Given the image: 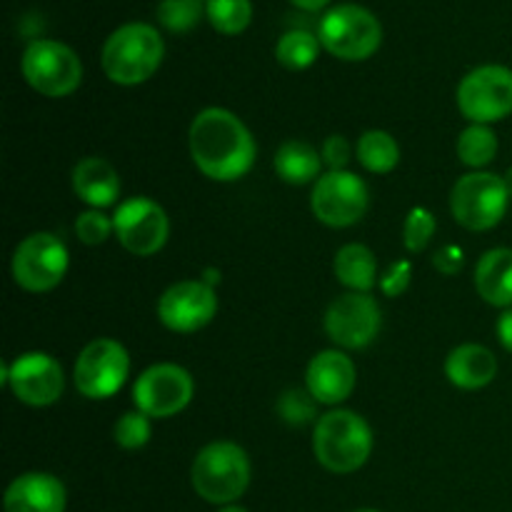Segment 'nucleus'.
Here are the masks:
<instances>
[{
	"label": "nucleus",
	"instance_id": "nucleus-1",
	"mask_svg": "<svg viewBox=\"0 0 512 512\" xmlns=\"http://www.w3.org/2000/svg\"><path fill=\"white\" fill-rule=\"evenodd\" d=\"M190 155L200 173L218 183H233L255 165V138L243 120L225 108H208L190 125Z\"/></svg>",
	"mask_w": 512,
	"mask_h": 512
},
{
	"label": "nucleus",
	"instance_id": "nucleus-2",
	"mask_svg": "<svg viewBox=\"0 0 512 512\" xmlns=\"http://www.w3.org/2000/svg\"><path fill=\"white\" fill-rule=\"evenodd\" d=\"M313 453L330 473H355L373 453V430L353 410H330L315 423Z\"/></svg>",
	"mask_w": 512,
	"mask_h": 512
},
{
	"label": "nucleus",
	"instance_id": "nucleus-3",
	"mask_svg": "<svg viewBox=\"0 0 512 512\" xmlns=\"http://www.w3.org/2000/svg\"><path fill=\"white\" fill-rule=\"evenodd\" d=\"M163 38L148 23H128L103 45V70L113 83L140 85L163 63Z\"/></svg>",
	"mask_w": 512,
	"mask_h": 512
},
{
	"label": "nucleus",
	"instance_id": "nucleus-4",
	"mask_svg": "<svg viewBox=\"0 0 512 512\" xmlns=\"http://www.w3.org/2000/svg\"><path fill=\"white\" fill-rule=\"evenodd\" d=\"M190 478L200 498L213 505H230L248 490L250 460L240 445L228 440L210 443L195 455Z\"/></svg>",
	"mask_w": 512,
	"mask_h": 512
},
{
	"label": "nucleus",
	"instance_id": "nucleus-5",
	"mask_svg": "<svg viewBox=\"0 0 512 512\" xmlns=\"http://www.w3.org/2000/svg\"><path fill=\"white\" fill-rule=\"evenodd\" d=\"M320 45L340 60H368L383 43V25L370 10L345 3L325 13L318 30Z\"/></svg>",
	"mask_w": 512,
	"mask_h": 512
},
{
	"label": "nucleus",
	"instance_id": "nucleus-6",
	"mask_svg": "<svg viewBox=\"0 0 512 512\" xmlns=\"http://www.w3.org/2000/svg\"><path fill=\"white\" fill-rule=\"evenodd\" d=\"M508 203L510 193L505 188V180L483 170L463 175L450 193L453 218L473 233L495 228L508 213Z\"/></svg>",
	"mask_w": 512,
	"mask_h": 512
},
{
	"label": "nucleus",
	"instance_id": "nucleus-7",
	"mask_svg": "<svg viewBox=\"0 0 512 512\" xmlns=\"http://www.w3.org/2000/svg\"><path fill=\"white\" fill-rule=\"evenodd\" d=\"M20 68L30 88L48 98H65L75 93L83 80L80 58L58 40H33L25 48Z\"/></svg>",
	"mask_w": 512,
	"mask_h": 512
},
{
	"label": "nucleus",
	"instance_id": "nucleus-8",
	"mask_svg": "<svg viewBox=\"0 0 512 512\" xmlns=\"http://www.w3.org/2000/svg\"><path fill=\"white\" fill-rule=\"evenodd\" d=\"M460 113L475 125H488L512 113V70L505 65H480L458 85Z\"/></svg>",
	"mask_w": 512,
	"mask_h": 512
},
{
	"label": "nucleus",
	"instance_id": "nucleus-9",
	"mask_svg": "<svg viewBox=\"0 0 512 512\" xmlns=\"http://www.w3.org/2000/svg\"><path fill=\"white\" fill-rule=\"evenodd\" d=\"M68 248L53 233H33L15 248L13 280L28 293H48L68 273Z\"/></svg>",
	"mask_w": 512,
	"mask_h": 512
},
{
	"label": "nucleus",
	"instance_id": "nucleus-10",
	"mask_svg": "<svg viewBox=\"0 0 512 512\" xmlns=\"http://www.w3.org/2000/svg\"><path fill=\"white\" fill-rule=\"evenodd\" d=\"M130 373L128 350L110 338L85 345L75 363V388L90 400H105L123 388Z\"/></svg>",
	"mask_w": 512,
	"mask_h": 512
},
{
	"label": "nucleus",
	"instance_id": "nucleus-11",
	"mask_svg": "<svg viewBox=\"0 0 512 512\" xmlns=\"http://www.w3.org/2000/svg\"><path fill=\"white\" fill-rule=\"evenodd\" d=\"M368 185L350 170H330L315 180L313 213L330 228H350L368 210Z\"/></svg>",
	"mask_w": 512,
	"mask_h": 512
},
{
	"label": "nucleus",
	"instance_id": "nucleus-12",
	"mask_svg": "<svg viewBox=\"0 0 512 512\" xmlns=\"http://www.w3.org/2000/svg\"><path fill=\"white\" fill-rule=\"evenodd\" d=\"M193 378L185 368L160 363L145 370L133 388V400L148 418H173L193 400Z\"/></svg>",
	"mask_w": 512,
	"mask_h": 512
},
{
	"label": "nucleus",
	"instance_id": "nucleus-13",
	"mask_svg": "<svg viewBox=\"0 0 512 512\" xmlns=\"http://www.w3.org/2000/svg\"><path fill=\"white\" fill-rule=\"evenodd\" d=\"M115 235L128 253L138 258L155 255L170 235V223L165 210L150 198H130L115 210Z\"/></svg>",
	"mask_w": 512,
	"mask_h": 512
},
{
	"label": "nucleus",
	"instance_id": "nucleus-14",
	"mask_svg": "<svg viewBox=\"0 0 512 512\" xmlns=\"http://www.w3.org/2000/svg\"><path fill=\"white\" fill-rule=\"evenodd\" d=\"M380 308L368 293H345L325 313V333L345 350L368 348L380 333Z\"/></svg>",
	"mask_w": 512,
	"mask_h": 512
},
{
	"label": "nucleus",
	"instance_id": "nucleus-15",
	"mask_svg": "<svg viewBox=\"0 0 512 512\" xmlns=\"http://www.w3.org/2000/svg\"><path fill=\"white\" fill-rule=\"evenodd\" d=\"M218 313V298L203 280H183L160 295L158 318L173 333H198Z\"/></svg>",
	"mask_w": 512,
	"mask_h": 512
},
{
	"label": "nucleus",
	"instance_id": "nucleus-16",
	"mask_svg": "<svg viewBox=\"0 0 512 512\" xmlns=\"http://www.w3.org/2000/svg\"><path fill=\"white\" fill-rule=\"evenodd\" d=\"M3 383L10 385L15 398L33 408H45L60 398L65 388L63 368L45 353H25L5 368Z\"/></svg>",
	"mask_w": 512,
	"mask_h": 512
},
{
	"label": "nucleus",
	"instance_id": "nucleus-17",
	"mask_svg": "<svg viewBox=\"0 0 512 512\" xmlns=\"http://www.w3.org/2000/svg\"><path fill=\"white\" fill-rule=\"evenodd\" d=\"M355 365L340 350H323L315 355L305 373V385L308 393L318 400L320 405H338L355 390Z\"/></svg>",
	"mask_w": 512,
	"mask_h": 512
},
{
	"label": "nucleus",
	"instance_id": "nucleus-18",
	"mask_svg": "<svg viewBox=\"0 0 512 512\" xmlns=\"http://www.w3.org/2000/svg\"><path fill=\"white\" fill-rule=\"evenodd\" d=\"M65 485L50 473H25L5 490V512H65Z\"/></svg>",
	"mask_w": 512,
	"mask_h": 512
},
{
	"label": "nucleus",
	"instance_id": "nucleus-19",
	"mask_svg": "<svg viewBox=\"0 0 512 512\" xmlns=\"http://www.w3.org/2000/svg\"><path fill=\"white\" fill-rule=\"evenodd\" d=\"M445 375L460 390H480L498 375V358L485 345H460L445 360Z\"/></svg>",
	"mask_w": 512,
	"mask_h": 512
},
{
	"label": "nucleus",
	"instance_id": "nucleus-20",
	"mask_svg": "<svg viewBox=\"0 0 512 512\" xmlns=\"http://www.w3.org/2000/svg\"><path fill=\"white\" fill-rule=\"evenodd\" d=\"M73 190L93 210L110 208L120 195V178L103 158H85L73 170Z\"/></svg>",
	"mask_w": 512,
	"mask_h": 512
},
{
	"label": "nucleus",
	"instance_id": "nucleus-21",
	"mask_svg": "<svg viewBox=\"0 0 512 512\" xmlns=\"http://www.w3.org/2000/svg\"><path fill=\"white\" fill-rule=\"evenodd\" d=\"M475 288L485 303L512 308V250L493 248L475 265Z\"/></svg>",
	"mask_w": 512,
	"mask_h": 512
},
{
	"label": "nucleus",
	"instance_id": "nucleus-22",
	"mask_svg": "<svg viewBox=\"0 0 512 512\" xmlns=\"http://www.w3.org/2000/svg\"><path fill=\"white\" fill-rule=\"evenodd\" d=\"M335 278L353 293H370L378 283V263L373 250L360 243H350L335 255Z\"/></svg>",
	"mask_w": 512,
	"mask_h": 512
},
{
	"label": "nucleus",
	"instance_id": "nucleus-23",
	"mask_svg": "<svg viewBox=\"0 0 512 512\" xmlns=\"http://www.w3.org/2000/svg\"><path fill=\"white\" fill-rule=\"evenodd\" d=\"M320 165H323V158L318 150L303 140H288L275 153V173L290 185H305L318 180Z\"/></svg>",
	"mask_w": 512,
	"mask_h": 512
},
{
	"label": "nucleus",
	"instance_id": "nucleus-24",
	"mask_svg": "<svg viewBox=\"0 0 512 512\" xmlns=\"http://www.w3.org/2000/svg\"><path fill=\"white\" fill-rule=\"evenodd\" d=\"M358 160L370 173H390L400 163V148L395 138L385 130H368L358 140Z\"/></svg>",
	"mask_w": 512,
	"mask_h": 512
},
{
	"label": "nucleus",
	"instance_id": "nucleus-25",
	"mask_svg": "<svg viewBox=\"0 0 512 512\" xmlns=\"http://www.w3.org/2000/svg\"><path fill=\"white\" fill-rule=\"evenodd\" d=\"M498 155V138L488 125H470L458 138V158L468 168H485Z\"/></svg>",
	"mask_w": 512,
	"mask_h": 512
},
{
	"label": "nucleus",
	"instance_id": "nucleus-26",
	"mask_svg": "<svg viewBox=\"0 0 512 512\" xmlns=\"http://www.w3.org/2000/svg\"><path fill=\"white\" fill-rule=\"evenodd\" d=\"M320 50V38L308 30H288L275 45V58L288 70H305L315 63Z\"/></svg>",
	"mask_w": 512,
	"mask_h": 512
},
{
	"label": "nucleus",
	"instance_id": "nucleus-27",
	"mask_svg": "<svg viewBox=\"0 0 512 512\" xmlns=\"http://www.w3.org/2000/svg\"><path fill=\"white\" fill-rule=\"evenodd\" d=\"M210 25L223 35L243 33L253 18L250 0H205Z\"/></svg>",
	"mask_w": 512,
	"mask_h": 512
},
{
	"label": "nucleus",
	"instance_id": "nucleus-28",
	"mask_svg": "<svg viewBox=\"0 0 512 512\" xmlns=\"http://www.w3.org/2000/svg\"><path fill=\"white\" fill-rule=\"evenodd\" d=\"M203 0H163L158 5V18L173 33H188L203 15Z\"/></svg>",
	"mask_w": 512,
	"mask_h": 512
},
{
	"label": "nucleus",
	"instance_id": "nucleus-29",
	"mask_svg": "<svg viewBox=\"0 0 512 512\" xmlns=\"http://www.w3.org/2000/svg\"><path fill=\"white\" fill-rule=\"evenodd\" d=\"M153 428H150L148 415L135 410V413H125L123 418L115 423V443L125 450H138L148 445Z\"/></svg>",
	"mask_w": 512,
	"mask_h": 512
},
{
	"label": "nucleus",
	"instance_id": "nucleus-30",
	"mask_svg": "<svg viewBox=\"0 0 512 512\" xmlns=\"http://www.w3.org/2000/svg\"><path fill=\"white\" fill-rule=\"evenodd\" d=\"M435 218L430 210L425 208H413L405 218V230H403V240H405V248L410 253H420V250L428 248L430 238L435 235Z\"/></svg>",
	"mask_w": 512,
	"mask_h": 512
},
{
	"label": "nucleus",
	"instance_id": "nucleus-31",
	"mask_svg": "<svg viewBox=\"0 0 512 512\" xmlns=\"http://www.w3.org/2000/svg\"><path fill=\"white\" fill-rule=\"evenodd\" d=\"M315 403H318V400L310 393H303V390H288V393L280 398L278 410L280 415H283L285 423L305 425L315 418Z\"/></svg>",
	"mask_w": 512,
	"mask_h": 512
},
{
	"label": "nucleus",
	"instance_id": "nucleus-32",
	"mask_svg": "<svg viewBox=\"0 0 512 512\" xmlns=\"http://www.w3.org/2000/svg\"><path fill=\"white\" fill-rule=\"evenodd\" d=\"M75 230H78V238L83 240L85 245H100L115 233L113 218H105L100 210H88L78 218L75 223Z\"/></svg>",
	"mask_w": 512,
	"mask_h": 512
},
{
	"label": "nucleus",
	"instance_id": "nucleus-33",
	"mask_svg": "<svg viewBox=\"0 0 512 512\" xmlns=\"http://www.w3.org/2000/svg\"><path fill=\"white\" fill-rule=\"evenodd\" d=\"M410 278H413V268H410L408 260H400V263H393L388 268V273L380 278V290H383L388 298H398L408 290Z\"/></svg>",
	"mask_w": 512,
	"mask_h": 512
},
{
	"label": "nucleus",
	"instance_id": "nucleus-34",
	"mask_svg": "<svg viewBox=\"0 0 512 512\" xmlns=\"http://www.w3.org/2000/svg\"><path fill=\"white\" fill-rule=\"evenodd\" d=\"M350 160V145L343 135H330L323 143V163L330 170H345Z\"/></svg>",
	"mask_w": 512,
	"mask_h": 512
},
{
	"label": "nucleus",
	"instance_id": "nucleus-35",
	"mask_svg": "<svg viewBox=\"0 0 512 512\" xmlns=\"http://www.w3.org/2000/svg\"><path fill=\"white\" fill-rule=\"evenodd\" d=\"M433 265L445 275H455L460 268H463V250L458 245H445L435 253Z\"/></svg>",
	"mask_w": 512,
	"mask_h": 512
},
{
	"label": "nucleus",
	"instance_id": "nucleus-36",
	"mask_svg": "<svg viewBox=\"0 0 512 512\" xmlns=\"http://www.w3.org/2000/svg\"><path fill=\"white\" fill-rule=\"evenodd\" d=\"M498 338L503 343V348L512 353V308L505 310L498 320Z\"/></svg>",
	"mask_w": 512,
	"mask_h": 512
},
{
	"label": "nucleus",
	"instance_id": "nucleus-37",
	"mask_svg": "<svg viewBox=\"0 0 512 512\" xmlns=\"http://www.w3.org/2000/svg\"><path fill=\"white\" fill-rule=\"evenodd\" d=\"M290 3L298 5V8H303V10H320V8H325L330 0H290Z\"/></svg>",
	"mask_w": 512,
	"mask_h": 512
},
{
	"label": "nucleus",
	"instance_id": "nucleus-38",
	"mask_svg": "<svg viewBox=\"0 0 512 512\" xmlns=\"http://www.w3.org/2000/svg\"><path fill=\"white\" fill-rule=\"evenodd\" d=\"M205 275H208V280H203V283H205V285H210V288H213V285L218 283V280H220V273H218V270H208V273H205Z\"/></svg>",
	"mask_w": 512,
	"mask_h": 512
},
{
	"label": "nucleus",
	"instance_id": "nucleus-39",
	"mask_svg": "<svg viewBox=\"0 0 512 512\" xmlns=\"http://www.w3.org/2000/svg\"><path fill=\"white\" fill-rule=\"evenodd\" d=\"M505 188H508V193H510V198H512V168L508 170V173H505Z\"/></svg>",
	"mask_w": 512,
	"mask_h": 512
},
{
	"label": "nucleus",
	"instance_id": "nucleus-40",
	"mask_svg": "<svg viewBox=\"0 0 512 512\" xmlns=\"http://www.w3.org/2000/svg\"><path fill=\"white\" fill-rule=\"evenodd\" d=\"M220 512H248L245 508H238V505H228V508H223Z\"/></svg>",
	"mask_w": 512,
	"mask_h": 512
},
{
	"label": "nucleus",
	"instance_id": "nucleus-41",
	"mask_svg": "<svg viewBox=\"0 0 512 512\" xmlns=\"http://www.w3.org/2000/svg\"><path fill=\"white\" fill-rule=\"evenodd\" d=\"M355 512H378V510H355Z\"/></svg>",
	"mask_w": 512,
	"mask_h": 512
}]
</instances>
